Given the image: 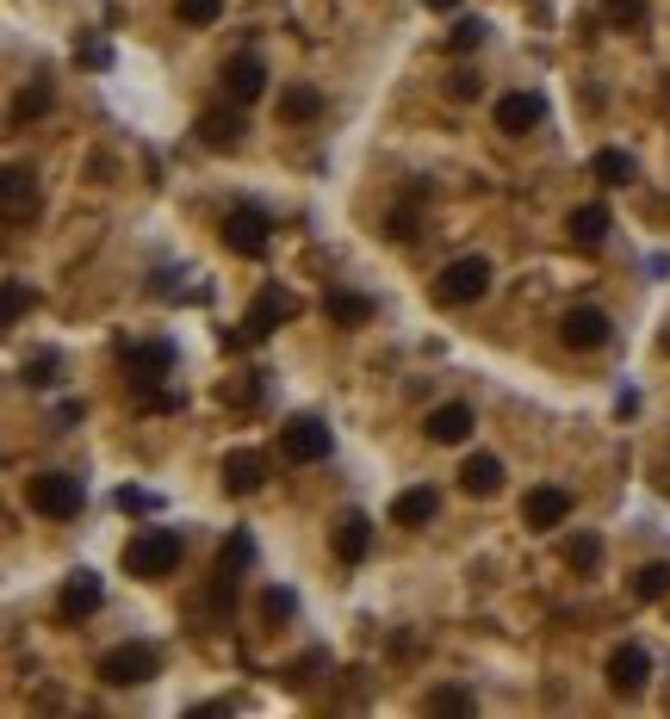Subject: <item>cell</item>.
Here are the masks:
<instances>
[{"label":"cell","mask_w":670,"mask_h":719,"mask_svg":"<svg viewBox=\"0 0 670 719\" xmlns=\"http://www.w3.org/2000/svg\"><path fill=\"white\" fill-rule=\"evenodd\" d=\"M180 533L174 528H143L131 540V546H125V570H131V577H143V584H155V577H168V570H180Z\"/></svg>","instance_id":"cell-1"},{"label":"cell","mask_w":670,"mask_h":719,"mask_svg":"<svg viewBox=\"0 0 670 719\" xmlns=\"http://www.w3.org/2000/svg\"><path fill=\"white\" fill-rule=\"evenodd\" d=\"M94 676L106 682V688H143V682L162 676V658H155V645H113V651L94 663Z\"/></svg>","instance_id":"cell-2"},{"label":"cell","mask_w":670,"mask_h":719,"mask_svg":"<svg viewBox=\"0 0 670 719\" xmlns=\"http://www.w3.org/2000/svg\"><path fill=\"white\" fill-rule=\"evenodd\" d=\"M25 503H32L38 515H50V521H75L81 515V478H69V472L25 478Z\"/></svg>","instance_id":"cell-3"},{"label":"cell","mask_w":670,"mask_h":719,"mask_svg":"<svg viewBox=\"0 0 670 719\" xmlns=\"http://www.w3.org/2000/svg\"><path fill=\"white\" fill-rule=\"evenodd\" d=\"M440 304H479L484 292H491V261L484 255H460V261H447L440 267V280H435Z\"/></svg>","instance_id":"cell-4"},{"label":"cell","mask_w":670,"mask_h":719,"mask_svg":"<svg viewBox=\"0 0 670 719\" xmlns=\"http://www.w3.org/2000/svg\"><path fill=\"white\" fill-rule=\"evenodd\" d=\"M168 373H174V347L168 341H137V347H125V379H131V391L150 398Z\"/></svg>","instance_id":"cell-5"},{"label":"cell","mask_w":670,"mask_h":719,"mask_svg":"<svg viewBox=\"0 0 670 719\" xmlns=\"http://www.w3.org/2000/svg\"><path fill=\"white\" fill-rule=\"evenodd\" d=\"M280 453L298 459V465H317V459H329V422H317V416L280 422Z\"/></svg>","instance_id":"cell-6"},{"label":"cell","mask_w":670,"mask_h":719,"mask_svg":"<svg viewBox=\"0 0 670 719\" xmlns=\"http://www.w3.org/2000/svg\"><path fill=\"white\" fill-rule=\"evenodd\" d=\"M646 676H651L646 645H614V651H609V688H614V695H639Z\"/></svg>","instance_id":"cell-7"},{"label":"cell","mask_w":670,"mask_h":719,"mask_svg":"<svg viewBox=\"0 0 670 719\" xmlns=\"http://www.w3.org/2000/svg\"><path fill=\"white\" fill-rule=\"evenodd\" d=\"M224 243L236 248V255H268V217H261V211L255 205H236L231 217H224Z\"/></svg>","instance_id":"cell-8"},{"label":"cell","mask_w":670,"mask_h":719,"mask_svg":"<svg viewBox=\"0 0 670 719\" xmlns=\"http://www.w3.org/2000/svg\"><path fill=\"white\" fill-rule=\"evenodd\" d=\"M565 515H572V496L559 491V484H534V491H528V503H521V521H528L534 533L565 528Z\"/></svg>","instance_id":"cell-9"},{"label":"cell","mask_w":670,"mask_h":719,"mask_svg":"<svg viewBox=\"0 0 670 719\" xmlns=\"http://www.w3.org/2000/svg\"><path fill=\"white\" fill-rule=\"evenodd\" d=\"M559 329H565V347H584V354H590V347H602V341L614 335V322L602 317L596 304H577V310H565V322H559Z\"/></svg>","instance_id":"cell-10"},{"label":"cell","mask_w":670,"mask_h":719,"mask_svg":"<svg viewBox=\"0 0 670 719\" xmlns=\"http://www.w3.org/2000/svg\"><path fill=\"white\" fill-rule=\"evenodd\" d=\"M292 310H298V298H292V292H280V285H268V292H261V298L249 304L243 329H249V335L261 341V335H273V329H280V322H286Z\"/></svg>","instance_id":"cell-11"},{"label":"cell","mask_w":670,"mask_h":719,"mask_svg":"<svg viewBox=\"0 0 670 719\" xmlns=\"http://www.w3.org/2000/svg\"><path fill=\"white\" fill-rule=\"evenodd\" d=\"M261 478H268V459L261 453H231L224 465H218V484L231 496H255L261 491Z\"/></svg>","instance_id":"cell-12"},{"label":"cell","mask_w":670,"mask_h":719,"mask_svg":"<svg viewBox=\"0 0 670 719\" xmlns=\"http://www.w3.org/2000/svg\"><path fill=\"white\" fill-rule=\"evenodd\" d=\"M540 118H546L540 94H503V99H497V131H509V137H528Z\"/></svg>","instance_id":"cell-13"},{"label":"cell","mask_w":670,"mask_h":719,"mask_svg":"<svg viewBox=\"0 0 670 719\" xmlns=\"http://www.w3.org/2000/svg\"><path fill=\"white\" fill-rule=\"evenodd\" d=\"M99 596H106V589H99V577H94V570H75V577L62 584V596H57L62 621H87V614L99 608Z\"/></svg>","instance_id":"cell-14"},{"label":"cell","mask_w":670,"mask_h":719,"mask_svg":"<svg viewBox=\"0 0 670 719\" xmlns=\"http://www.w3.org/2000/svg\"><path fill=\"white\" fill-rule=\"evenodd\" d=\"M336 552H342V565H361L366 552H373V515L348 509L342 521H336Z\"/></svg>","instance_id":"cell-15"},{"label":"cell","mask_w":670,"mask_h":719,"mask_svg":"<svg viewBox=\"0 0 670 719\" xmlns=\"http://www.w3.org/2000/svg\"><path fill=\"white\" fill-rule=\"evenodd\" d=\"M428 440H440V447H460L466 435H472V410L466 403H440V410H428Z\"/></svg>","instance_id":"cell-16"},{"label":"cell","mask_w":670,"mask_h":719,"mask_svg":"<svg viewBox=\"0 0 670 719\" xmlns=\"http://www.w3.org/2000/svg\"><path fill=\"white\" fill-rule=\"evenodd\" d=\"M460 491L466 496H497L503 491V459L497 453H472L460 465Z\"/></svg>","instance_id":"cell-17"},{"label":"cell","mask_w":670,"mask_h":719,"mask_svg":"<svg viewBox=\"0 0 670 719\" xmlns=\"http://www.w3.org/2000/svg\"><path fill=\"white\" fill-rule=\"evenodd\" d=\"M192 131H199L205 150H236V143H243V113H224V106H218V113H199Z\"/></svg>","instance_id":"cell-18"},{"label":"cell","mask_w":670,"mask_h":719,"mask_svg":"<svg viewBox=\"0 0 670 719\" xmlns=\"http://www.w3.org/2000/svg\"><path fill=\"white\" fill-rule=\"evenodd\" d=\"M224 87H231V99H236V106L261 99V87H268V69H261V57H236L231 69H224Z\"/></svg>","instance_id":"cell-19"},{"label":"cell","mask_w":670,"mask_h":719,"mask_svg":"<svg viewBox=\"0 0 670 719\" xmlns=\"http://www.w3.org/2000/svg\"><path fill=\"white\" fill-rule=\"evenodd\" d=\"M249 558H255V540H249V533H236L231 546L218 552V596H236V584H243Z\"/></svg>","instance_id":"cell-20"},{"label":"cell","mask_w":670,"mask_h":719,"mask_svg":"<svg viewBox=\"0 0 670 719\" xmlns=\"http://www.w3.org/2000/svg\"><path fill=\"white\" fill-rule=\"evenodd\" d=\"M565 236H572L577 248H602V236H609V205H577L572 217H565Z\"/></svg>","instance_id":"cell-21"},{"label":"cell","mask_w":670,"mask_h":719,"mask_svg":"<svg viewBox=\"0 0 670 719\" xmlns=\"http://www.w3.org/2000/svg\"><path fill=\"white\" fill-rule=\"evenodd\" d=\"M435 509H440V496L422 484V491H403L398 503H391V521H398V528H428V521H435Z\"/></svg>","instance_id":"cell-22"},{"label":"cell","mask_w":670,"mask_h":719,"mask_svg":"<svg viewBox=\"0 0 670 719\" xmlns=\"http://www.w3.org/2000/svg\"><path fill=\"white\" fill-rule=\"evenodd\" d=\"M324 317L342 322V329H366V322H373V298H361V292H329Z\"/></svg>","instance_id":"cell-23"},{"label":"cell","mask_w":670,"mask_h":719,"mask_svg":"<svg viewBox=\"0 0 670 719\" xmlns=\"http://www.w3.org/2000/svg\"><path fill=\"white\" fill-rule=\"evenodd\" d=\"M317 113H324V94H317V87H305V81L280 94V118H286V125H310Z\"/></svg>","instance_id":"cell-24"},{"label":"cell","mask_w":670,"mask_h":719,"mask_svg":"<svg viewBox=\"0 0 670 719\" xmlns=\"http://www.w3.org/2000/svg\"><path fill=\"white\" fill-rule=\"evenodd\" d=\"M590 174L602 180V187H627V180H633V155L627 150H596L590 155Z\"/></svg>","instance_id":"cell-25"},{"label":"cell","mask_w":670,"mask_h":719,"mask_svg":"<svg viewBox=\"0 0 670 719\" xmlns=\"http://www.w3.org/2000/svg\"><path fill=\"white\" fill-rule=\"evenodd\" d=\"M428 714H472L479 707V695L472 688H460V682H440V688H428V700H422Z\"/></svg>","instance_id":"cell-26"},{"label":"cell","mask_w":670,"mask_h":719,"mask_svg":"<svg viewBox=\"0 0 670 719\" xmlns=\"http://www.w3.org/2000/svg\"><path fill=\"white\" fill-rule=\"evenodd\" d=\"M32 180H38V174L25 168V162L7 168V217H25V205H32Z\"/></svg>","instance_id":"cell-27"},{"label":"cell","mask_w":670,"mask_h":719,"mask_svg":"<svg viewBox=\"0 0 670 719\" xmlns=\"http://www.w3.org/2000/svg\"><path fill=\"white\" fill-rule=\"evenodd\" d=\"M484 32H491L484 20H454V32H447V50H454V57H472V50L484 44Z\"/></svg>","instance_id":"cell-28"},{"label":"cell","mask_w":670,"mask_h":719,"mask_svg":"<svg viewBox=\"0 0 670 719\" xmlns=\"http://www.w3.org/2000/svg\"><path fill=\"white\" fill-rule=\"evenodd\" d=\"M565 565L572 570H596L602 565V540H596V533H577L572 546H565Z\"/></svg>","instance_id":"cell-29"},{"label":"cell","mask_w":670,"mask_h":719,"mask_svg":"<svg viewBox=\"0 0 670 719\" xmlns=\"http://www.w3.org/2000/svg\"><path fill=\"white\" fill-rule=\"evenodd\" d=\"M633 596H639V602H658V596H670V565H646L639 577H633Z\"/></svg>","instance_id":"cell-30"},{"label":"cell","mask_w":670,"mask_h":719,"mask_svg":"<svg viewBox=\"0 0 670 719\" xmlns=\"http://www.w3.org/2000/svg\"><path fill=\"white\" fill-rule=\"evenodd\" d=\"M62 379V360L57 354H38V360H25V385H38V391H50V385Z\"/></svg>","instance_id":"cell-31"},{"label":"cell","mask_w":670,"mask_h":719,"mask_svg":"<svg viewBox=\"0 0 670 719\" xmlns=\"http://www.w3.org/2000/svg\"><path fill=\"white\" fill-rule=\"evenodd\" d=\"M224 0H180V25H218Z\"/></svg>","instance_id":"cell-32"},{"label":"cell","mask_w":670,"mask_h":719,"mask_svg":"<svg viewBox=\"0 0 670 719\" xmlns=\"http://www.w3.org/2000/svg\"><path fill=\"white\" fill-rule=\"evenodd\" d=\"M609 20L627 25V32H639V25H646V0H609Z\"/></svg>","instance_id":"cell-33"},{"label":"cell","mask_w":670,"mask_h":719,"mask_svg":"<svg viewBox=\"0 0 670 719\" xmlns=\"http://www.w3.org/2000/svg\"><path fill=\"white\" fill-rule=\"evenodd\" d=\"M447 94H454V99H479L484 94L479 69H454V75H447Z\"/></svg>","instance_id":"cell-34"},{"label":"cell","mask_w":670,"mask_h":719,"mask_svg":"<svg viewBox=\"0 0 670 719\" xmlns=\"http://www.w3.org/2000/svg\"><path fill=\"white\" fill-rule=\"evenodd\" d=\"M25 310H32V292H25V280H7V322H20Z\"/></svg>","instance_id":"cell-35"},{"label":"cell","mask_w":670,"mask_h":719,"mask_svg":"<svg viewBox=\"0 0 670 719\" xmlns=\"http://www.w3.org/2000/svg\"><path fill=\"white\" fill-rule=\"evenodd\" d=\"M44 106H50V87H32V94H25L20 106H13V125H25V118H38Z\"/></svg>","instance_id":"cell-36"},{"label":"cell","mask_w":670,"mask_h":719,"mask_svg":"<svg viewBox=\"0 0 670 719\" xmlns=\"http://www.w3.org/2000/svg\"><path fill=\"white\" fill-rule=\"evenodd\" d=\"M75 62H87V69H106V62H113V50H106L99 38H87V44H75Z\"/></svg>","instance_id":"cell-37"},{"label":"cell","mask_w":670,"mask_h":719,"mask_svg":"<svg viewBox=\"0 0 670 719\" xmlns=\"http://www.w3.org/2000/svg\"><path fill=\"white\" fill-rule=\"evenodd\" d=\"M118 509H125V515H150L155 496L150 491H118Z\"/></svg>","instance_id":"cell-38"},{"label":"cell","mask_w":670,"mask_h":719,"mask_svg":"<svg viewBox=\"0 0 670 719\" xmlns=\"http://www.w3.org/2000/svg\"><path fill=\"white\" fill-rule=\"evenodd\" d=\"M391 236H398V243H410V236H416V211H410V205L391 211Z\"/></svg>","instance_id":"cell-39"},{"label":"cell","mask_w":670,"mask_h":719,"mask_svg":"<svg viewBox=\"0 0 670 719\" xmlns=\"http://www.w3.org/2000/svg\"><path fill=\"white\" fill-rule=\"evenodd\" d=\"M268 614H292V596H286V589H268Z\"/></svg>","instance_id":"cell-40"},{"label":"cell","mask_w":670,"mask_h":719,"mask_svg":"<svg viewBox=\"0 0 670 719\" xmlns=\"http://www.w3.org/2000/svg\"><path fill=\"white\" fill-rule=\"evenodd\" d=\"M428 7H435V13H454V7H460V0H428Z\"/></svg>","instance_id":"cell-41"},{"label":"cell","mask_w":670,"mask_h":719,"mask_svg":"<svg viewBox=\"0 0 670 719\" xmlns=\"http://www.w3.org/2000/svg\"><path fill=\"white\" fill-rule=\"evenodd\" d=\"M665 347H670V335H665Z\"/></svg>","instance_id":"cell-42"}]
</instances>
